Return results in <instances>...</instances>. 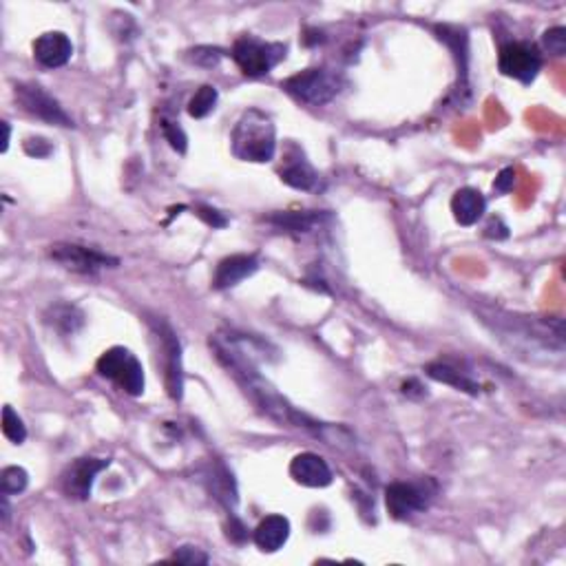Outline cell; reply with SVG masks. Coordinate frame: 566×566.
Segmentation results:
<instances>
[{"label":"cell","mask_w":566,"mask_h":566,"mask_svg":"<svg viewBox=\"0 0 566 566\" xmlns=\"http://www.w3.org/2000/svg\"><path fill=\"white\" fill-rule=\"evenodd\" d=\"M231 149L232 155L241 161L264 164L273 160L277 151V128L270 116L259 109H248L232 128Z\"/></svg>","instance_id":"1"},{"label":"cell","mask_w":566,"mask_h":566,"mask_svg":"<svg viewBox=\"0 0 566 566\" xmlns=\"http://www.w3.org/2000/svg\"><path fill=\"white\" fill-rule=\"evenodd\" d=\"M341 87H344V78L330 69H306L282 83L285 93L310 107H323L332 102L341 93Z\"/></svg>","instance_id":"2"},{"label":"cell","mask_w":566,"mask_h":566,"mask_svg":"<svg viewBox=\"0 0 566 566\" xmlns=\"http://www.w3.org/2000/svg\"><path fill=\"white\" fill-rule=\"evenodd\" d=\"M285 54H288V47L282 42H266L255 36L237 38L231 49L232 60L248 78L268 75L285 58Z\"/></svg>","instance_id":"3"},{"label":"cell","mask_w":566,"mask_h":566,"mask_svg":"<svg viewBox=\"0 0 566 566\" xmlns=\"http://www.w3.org/2000/svg\"><path fill=\"white\" fill-rule=\"evenodd\" d=\"M95 370H98L100 377L116 383L118 387L125 389L131 396H142L144 394V368L137 361V356L126 347H111V350L104 352L98 359V363H95Z\"/></svg>","instance_id":"4"},{"label":"cell","mask_w":566,"mask_h":566,"mask_svg":"<svg viewBox=\"0 0 566 566\" xmlns=\"http://www.w3.org/2000/svg\"><path fill=\"white\" fill-rule=\"evenodd\" d=\"M153 327V335L160 344L161 352V365H164V377H166V389H169V396L173 401H179L184 392V372H182V345L179 339L175 336L173 327L164 321V318H155L151 321Z\"/></svg>","instance_id":"5"},{"label":"cell","mask_w":566,"mask_h":566,"mask_svg":"<svg viewBox=\"0 0 566 566\" xmlns=\"http://www.w3.org/2000/svg\"><path fill=\"white\" fill-rule=\"evenodd\" d=\"M434 498V484L425 483H392L385 489V504L394 520H407L425 511Z\"/></svg>","instance_id":"6"},{"label":"cell","mask_w":566,"mask_h":566,"mask_svg":"<svg viewBox=\"0 0 566 566\" xmlns=\"http://www.w3.org/2000/svg\"><path fill=\"white\" fill-rule=\"evenodd\" d=\"M498 69L507 78L518 80L522 84H531L542 69V56L531 42H507L501 49V56H498Z\"/></svg>","instance_id":"7"},{"label":"cell","mask_w":566,"mask_h":566,"mask_svg":"<svg viewBox=\"0 0 566 566\" xmlns=\"http://www.w3.org/2000/svg\"><path fill=\"white\" fill-rule=\"evenodd\" d=\"M49 255L56 264L78 274H95L104 268H118L120 266V259H116V257L80 244H56L51 246Z\"/></svg>","instance_id":"8"},{"label":"cell","mask_w":566,"mask_h":566,"mask_svg":"<svg viewBox=\"0 0 566 566\" xmlns=\"http://www.w3.org/2000/svg\"><path fill=\"white\" fill-rule=\"evenodd\" d=\"M13 95H16V102L25 109L31 116L40 118V120L49 122V125L58 126H74L71 118L66 116L65 109L60 107L58 100L54 95H49L40 84L33 83H21L13 87Z\"/></svg>","instance_id":"9"},{"label":"cell","mask_w":566,"mask_h":566,"mask_svg":"<svg viewBox=\"0 0 566 566\" xmlns=\"http://www.w3.org/2000/svg\"><path fill=\"white\" fill-rule=\"evenodd\" d=\"M109 465H111V460L91 458V456L74 460L63 474L65 496L74 498V501H89L93 492L95 478H98V474L104 472Z\"/></svg>","instance_id":"10"},{"label":"cell","mask_w":566,"mask_h":566,"mask_svg":"<svg viewBox=\"0 0 566 566\" xmlns=\"http://www.w3.org/2000/svg\"><path fill=\"white\" fill-rule=\"evenodd\" d=\"M71 56H74V45L63 31H47L33 42V58L47 69L65 66L71 60Z\"/></svg>","instance_id":"11"},{"label":"cell","mask_w":566,"mask_h":566,"mask_svg":"<svg viewBox=\"0 0 566 566\" xmlns=\"http://www.w3.org/2000/svg\"><path fill=\"white\" fill-rule=\"evenodd\" d=\"M290 475H292L294 483L310 489H323L332 483V469L327 467L321 456L312 454V451L294 456L292 463H290Z\"/></svg>","instance_id":"12"},{"label":"cell","mask_w":566,"mask_h":566,"mask_svg":"<svg viewBox=\"0 0 566 566\" xmlns=\"http://www.w3.org/2000/svg\"><path fill=\"white\" fill-rule=\"evenodd\" d=\"M259 270V259L255 255H231L217 264L215 277H213V288L228 290L235 288L244 279L252 277Z\"/></svg>","instance_id":"13"},{"label":"cell","mask_w":566,"mask_h":566,"mask_svg":"<svg viewBox=\"0 0 566 566\" xmlns=\"http://www.w3.org/2000/svg\"><path fill=\"white\" fill-rule=\"evenodd\" d=\"M290 537V520L288 518L273 513V516L264 518L259 527L255 529V544L264 553H277L279 549L288 542Z\"/></svg>","instance_id":"14"},{"label":"cell","mask_w":566,"mask_h":566,"mask_svg":"<svg viewBox=\"0 0 566 566\" xmlns=\"http://www.w3.org/2000/svg\"><path fill=\"white\" fill-rule=\"evenodd\" d=\"M487 211V199L475 188H460L451 197V213L460 226H474Z\"/></svg>","instance_id":"15"},{"label":"cell","mask_w":566,"mask_h":566,"mask_svg":"<svg viewBox=\"0 0 566 566\" xmlns=\"http://www.w3.org/2000/svg\"><path fill=\"white\" fill-rule=\"evenodd\" d=\"M279 175H282L283 184H288V187H292L297 190H312L318 182L317 170L312 169L310 161H308L306 158H301V155L290 160L288 164L279 170Z\"/></svg>","instance_id":"16"},{"label":"cell","mask_w":566,"mask_h":566,"mask_svg":"<svg viewBox=\"0 0 566 566\" xmlns=\"http://www.w3.org/2000/svg\"><path fill=\"white\" fill-rule=\"evenodd\" d=\"M425 372H427V377L439 380V383L451 385V387L460 389V392L472 394V396H475V394L480 392V387H478V383H475V380L469 379L465 372H460V370L454 368V365L442 363V361H439V363L427 365Z\"/></svg>","instance_id":"17"},{"label":"cell","mask_w":566,"mask_h":566,"mask_svg":"<svg viewBox=\"0 0 566 566\" xmlns=\"http://www.w3.org/2000/svg\"><path fill=\"white\" fill-rule=\"evenodd\" d=\"M270 223L283 228L288 232H312L315 228L321 226L323 222H327L326 213H315V211H299V213H277V215L268 217Z\"/></svg>","instance_id":"18"},{"label":"cell","mask_w":566,"mask_h":566,"mask_svg":"<svg viewBox=\"0 0 566 566\" xmlns=\"http://www.w3.org/2000/svg\"><path fill=\"white\" fill-rule=\"evenodd\" d=\"M45 321L49 323L56 332H60V335H75V332L84 326V315L75 306L58 303V306L49 308V312L45 315Z\"/></svg>","instance_id":"19"},{"label":"cell","mask_w":566,"mask_h":566,"mask_svg":"<svg viewBox=\"0 0 566 566\" xmlns=\"http://www.w3.org/2000/svg\"><path fill=\"white\" fill-rule=\"evenodd\" d=\"M217 98H220V95H217L215 87H211V84L199 87L197 93H195L188 102V116L197 118V120L206 118L208 113H213V109H215Z\"/></svg>","instance_id":"20"},{"label":"cell","mask_w":566,"mask_h":566,"mask_svg":"<svg viewBox=\"0 0 566 566\" xmlns=\"http://www.w3.org/2000/svg\"><path fill=\"white\" fill-rule=\"evenodd\" d=\"M30 484V474L22 467H4L0 474V489L4 496H18Z\"/></svg>","instance_id":"21"},{"label":"cell","mask_w":566,"mask_h":566,"mask_svg":"<svg viewBox=\"0 0 566 566\" xmlns=\"http://www.w3.org/2000/svg\"><path fill=\"white\" fill-rule=\"evenodd\" d=\"M3 434L7 436L13 445H22L27 439L25 422H22V418L9 405H4L3 409Z\"/></svg>","instance_id":"22"},{"label":"cell","mask_w":566,"mask_h":566,"mask_svg":"<svg viewBox=\"0 0 566 566\" xmlns=\"http://www.w3.org/2000/svg\"><path fill=\"white\" fill-rule=\"evenodd\" d=\"M161 131H164V137L170 142V146H173L178 153H187L188 137H187V133L182 131V126L178 125V122L164 120L161 122Z\"/></svg>","instance_id":"23"},{"label":"cell","mask_w":566,"mask_h":566,"mask_svg":"<svg viewBox=\"0 0 566 566\" xmlns=\"http://www.w3.org/2000/svg\"><path fill=\"white\" fill-rule=\"evenodd\" d=\"M544 47L549 49V54L553 56H564L566 51V30L564 27H553V30L544 31V38H542Z\"/></svg>","instance_id":"24"},{"label":"cell","mask_w":566,"mask_h":566,"mask_svg":"<svg viewBox=\"0 0 566 566\" xmlns=\"http://www.w3.org/2000/svg\"><path fill=\"white\" fill-rule=\"evenodd\" d=\"M190 60L195 65H204V66H215L220 63V58L223 56L222 49H213V47H197L195 51H190Z\"/></svg>","instance_id":"25"},{"label":"cell","mask_w":566,"mask_h":566,"mask_svg":"<svg viewBox=\"0 0 566 566\" xmlns=\"http://www.w3.org/2000/svg\"><path fill=\"white\" fill-rule=\"evenodd\" d=\"M173 560L184 564H208V555L199 551L197 546H182V549L175 551Z\"/></svg>","instance_id":"26"},{"label":"cell","mask_w":566,"mask_h":566,"mask_svg":"<svg viewBox=\"0 0 566 566\" xmlns=\"http://www.w3.org/2000/svg\"><path fill=\"white\" fill-rule=\"evenodd\" d=\"M195 213H197V217H202V220L213 228H223L228 223L226 217H223L220 211H215V208L199 206V208H195Z\"/></svg>","instance_id":"27"},{"label":"cell","mask_w":566,"mask_h":566,"mask_svg":"<svg viewBox=\"0 0 566 566\" xmlns=\"http://www.w3.org/2000/svg\"><path fill=\"white\" fill-rule=\"evenodd\" d=\"M513 184H516V170L513 169H502L501 173H498L496 182H493V190L501 195H507L509 190L513 188Z\"/></svg>","instance_id":"28"},{"label":"cell","mask_w":566,"mask_h":566,"mask_svg":"<svg viewBox=\"0 0 566 566\" xmlns=\"http://www.w3.org/2000/svg\"><path fill=\"white\" fill-rule=\"evenodd\" d=\"M42 144H47V140H42V137H31V140L25 142V151L33 155V158H45V155L51 153V146H45V151H40Z\"/></svg>","instance_id":"29"},{"label":"cell","mask_w":566,"mask_h":566,"mask_svg":"<svg viewBox=\"0 0 566 566\" xmlns=\"http://www.w3.org/2000/svg\"><path fill=\"white\" fill-rule=\"evenodd\" d=\"M4 128V140H3V153L9 149V137H12V128H9V122H3Z\"/></svg>","instance_id":"30"}]
</instances>
